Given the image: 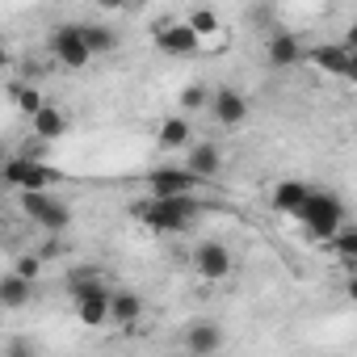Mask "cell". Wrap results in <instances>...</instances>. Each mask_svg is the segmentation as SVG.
<instances>
[{
  "mask_svg": "<svg viewBox=\"0 0 357 357\" xmlns=\"http://www.w3.org/2000/svg\"><path fill=\"white\" fill-rule=\"evenodd\" d=\"M185 164H190V168L202 176V181L211 185L215 176L223 172V151H219L215 143H194V147H190V155H185Z\"/></svg>",
  "mask_w": 357,
  "mask_h": 357,
  "instance_id": "cell-17",
  "label": "cell"
},
{
  "mask_svg": "<svg viewBox=\"0 0 357 357\" xmlns=\"http://www.w3.org/2000/svg\"><path fill=\"white\" fill-rule=\"evenodd\" d=\"M0 176H5V185L17 190V194H22V190H51V185L63 181V172L51 168V164H43L38 155H13Z\"/></svg>",
  "mask_w": 357,
  "mask_h": 357,
  "instance_id": "cell-5",
  "label": "cell"
},
{
  "mask_svg": "<svg viewBox=\"0 0 357 357\" xmlns=\"http://www.w3.org/2000/svg\"><path fill=\"white\" fill-rule=\"evenodd\" d=\"M51 55H55V63H63V68H72V72H80V68H89V63L97 59L80 26H59V30L51 34Z\"/></svg>",
  "mask_w": 357,
  "mask_h": 357,
  "instance_id": "cell-8",
  "label": "cell"
},
{
  "mask_svg": "<svg viewBox=\"0 0 357 357\" xmlns=\"http://www.w3.org/2000/svg\"><path fill=\"white\" fill-rule=\"evenodd\" d=\"M202 211H206V206L198 202V194H176V198H155V194H147V202H139L130 215H135L147 231H155V236H181V231L194 227V219H198Z\"/></svg>",
  "mask_w": 357,
  "mask_h": 357,
  "instance_id": "cell-1",
  "label": "cell"
},
{
  "mask_svg": "<svg viewBox=\"0 0 357 357\" xmlns=\"http://www.w3.org/2000/svg\"><path fill=\"white\" fill-rule=\"evenodd\" d=\"M9 97H13V105L26 114V118H34L43 105H47V97H43V89H34V84H9Z\"/></svg>",
  "mask_w": 357,
  "mask_h": 357,
  "instance_id": "cell-22",
  "label": "cell"
},
{
  "mask_svg": "<svg viewBox=\"0 0 357 357\" xmlns=\"http://www.w3.org/2000/svg\"><path fill=\"white\" fill-rule=\"evenodd\" d=\"M328 252H332L349 273H353V269H357V227H353V223H344V227L328 240Z\"/></svg>",
  "mask_w": 357,
  "mask_h": 357,
  "instance_id": "cell-19",
  "label": "cell"
},
{
  "mask_svg": "<svg viewBox=\"0 0 357 357\" xmlns=\"http://www.w3.org/2000/svg\"><path fill=\"white\" fill-rule=\"evenodd\" d=\"M344 47H349V51H357V17H353V22H349V30H344Z\"/></svg>",
  "mask_w": 357,
  "mask_h": 357,
  "instance_id": "cell-27",
  "label": "cell"
},
{
  "mask_svg": "<svg viewBox=\"0 0 357 357\" xmlns=\"http://www.w3.org/2000/svg\"><path fill=\"white\" fill-rule=\"evenodd\" d=\"M344 298H349V303H357V269L344 278Z\"/></svg>",
  "mask_w": 357,
  "mask_h": 357,
  "instance_id": "cell-26",
  "label": "cell"
},
{
  "mask_svg": "<svg viewBox=\"0 0 357 357\" xmlns=\"http://www.w3.org/2000/svg\"><path fill=\"white\" fill-rule=\"evenodd\" d=\"M211 101H215L211 84H185L181 89V114H202V109H211Z\"/></svg>",
  "mask_w": 357,
  "mask_h": 357,
  "instance_id": "cell-23",
  "label": "cell"
},
{
  "mask_svg": "<svg viewBox=\"0 0 357 357\" xmlns=\"http://www.w3.org/2000/svg\"><path fill=\"white\" fill-rule=\"evenodd\" d=\"M143 185H147V194H155V198H176V194H198V190H206V181H202L190 164L151 168V172L143 176Z\"/></svg>",
  "mask_w": 357,
  "mask_h": 357,
  "instance_id": "cell-6",
  "label": "cell"
},
{
  "mask_svg": "<svg viewBox=\"0 0 357 357\" xmlns=\"http://www.w3.org/2000/svg\"><path fill=\"white\" fill-rule=\"evenodd\" d=\"M68 294H72L76 319H80L84 328L114 324V290L105 286V278H97V273H76V278L68 282Z\"/></svg>",
  "mask_w": 357,
  "mask_h": 357,
  "instance_id": "cell-2",
  "label": "cell"
},
{
  "mask_svg": "<svg viewBox=\"0 0 357 357\" xmlns=\"http://www.w3.org/2000/svg\"><path fill=\"white\" fill-rule=\"evenodd\" d=\"M344 84H353V89H357V51H353V59H349V72H344Z\"/></svg>",
  "mask_w": 357,
  "mask_h": 357,
  "instance_id": "cell-28",
  "label": "cell"
},
{
  "mask_svg": "<svg viewBox=\"0 0 357 357\" xmlns=\"http://www.w3.org/2000/svg\"><path fill=\"white\" fill-rule=\"evenodd\" d=\"M34 286H38V282H30V278H22L17 269H9L5 278H0V307H5V311L26 307V303L34 298Z\"/></svg>",
  "mask_w": 357,
  "mask_h": 357,
  "instance_id": "cell-15",
  "label": "cell"
},
{
  "mask_svg": "<svg viewBox=\"0 0 357 357\" xmlns=\"http://www.w3.org/2000/svg\"><path fill=\"white\" fill-rule=\"evenodd\" d=\"M93 5L101 9V13H122V9H130L135 0H93Z\"/></svg>",
  "mask_w": 357,
  "mask_h": 357,
  "instance_id": "cell-25",
  "label": "cell"
},
{
  "mask_svg": "<svg viewBox=\"0 0 357 357\" xmlns=\"http://www.w3.org/2000/svg\"><path fill=\"white\" fill-rule=\"evenodd\" d=\"M151 38H155V51L172 55V59H198L202 55V38L185 17H160L151 26Z\"/></svg>",
  "mask_w": 357,
  "mask_h": 357,
  "instance_id": "cell-4",
  "label": "cell"
},
{
  "mask_svg": "<svg viewBox=\"0 0 357 357\" xmlns=\"http://www.w3.org/2000/svg\"><path fill=\"white\" fill-rule=\"evenodd\" d=\"M30 130H34V139H43V143H59V139H68L72 118H68L59 105H43V109L30 118Z\"/></svg>",
  "mask_w": 357,
  "mask_h": 357,
  "instance_id": "cell-14",
  "label": "cell"
},
{
  "mask_svg": "<svg viewBox=\"0 0 357 357\" xmlns=\"http://www.w3.org/2000/svg\"><path fill=\"white\" fill-rule=\"evenodd\" d=\"M194 273L202 278V282H227L231 278V269H236V257H231V248L227 244H219V240H202L198 248H194Z\"/></svg>",
  "mask_w": 357,
  "mask_h": 357,
  "instance_id": "cell-9",
  "label": "cell"
},
{
  "mask_svg": "<svg viewBox=\"0 0 357 357\" xmlns=\"http://www.w3.org/2000/svg\"><path fill=\"white\" fill-rule=\"evenodd\" d=\"M311 190H315V185H307V181H282V185L273 190V211H278V215H290V219H294V215H298V211L307 206Z\"/></svg>",
  "mask_w": 357,
  "mask_h": 357,
  "instance_id": "cell-18",
  "label": "cell"
},
{
  "mask_svg": "<svg viewBox=\"0 0 357 357\" xmlns=\"http://www.w3.org/2000/svg\"><path fill=\"white\" fill-rule=\"evenodd\" d=\"M294 219H298V227H303L311 240H324V244H328V240L344 227L349 215H344V202H340L336 194H328V190H311L307 206H303Z\"/></svg>",
  "mask_w": 357,
  "mask_h": 357,
  "instance_id": "cell-3",
  "label": "cell"
},
{
  "mask_svg": "<svg viewBox=\"0 0 357 357\" xmlns=\"http://www.w3.org/2000/svg\"><path fill=\"white\" fill-rule=\"evenodd\" d=\"M349 59H353V51H349L344 43H319V47H307V63H311L315 72H324V76H336V80H344Z\"/></svg>",
  "mask_w": 357,
  "mask_h": 357,
  "instance_id": "cell-11",
  "label": "cell"
},
{
  "mask_svg": "<svg viewBox=\"0 0 357 357\" xmlns=\"http://www.w3.org/2000/svg\"><path fill=\"white\" fill-rule=\"evenodd\" d=\"M248 114H252V105H248V97H244L240 89H231V84L215 89V101H211V118H215L223 130H240V126L248 122Z\"/></svg>",
  "mask_w": 357,
  "mask_h": 357,
  "instance_id": "cell-10",
  "label": "cell"
},
{
  "mask_svg": "<svg viewBox=\"0 0 357 357\" xmlns=\"http://www.w3.org/2000/svg\"><path fill=\"white\" fill-rule=\"evenodd\" d=\"M22 211L43 227V231H68V223H72V211L63 206V202H55L47 190H22Z\"/></svg>",
  "mask_w": 357,
  "mask_h": 357,
  "instance_id": "cell-7",
  "label": "cell"
},
{
  "mask_svg": "<svg viewBox=\"0 0 357 357\" xmlns=\"http://www.w3.org/2000/svg\"><path fill=\"white\" fill-rule=\"evenodd\" d=\"M265 59H269V68H294V63L307 59V47L298 43V34L278 30V34H269V43H265Z\"/></svg>",
  "mask_w": 357,
  "mask_h": 357,
  "instance_id": "cell-12",
  "label": "cell"
},
{
  "mask_svg": "<svg viewBox=\"0 0 357 357\" xmlns=\"http://www.w3.org/2000/svg\"><path fill=\"white\" fill-rule=\"evenodd\" d=\"M139 319H143V298L135 290H114V324L135 328Z\"/></svg>",
  "mask_w": 357,
  "mask_h": 357,
  "instance_id": "cell-20",
  "label": "cell"
},
{
  "mask_svg": "<svg viewBox=\"0 0 357 357\" xmlns=\"http://www.w3.org/2000/svg\"><path fill=\"white\" fill-rule=\"evenodd\" d=\"M185 349L190 353H219L223 349V328L215 324V319H198V324H190V332H185Z\"/></svg>",
  "mask_w": 357,
  "mask_h": 357,
  "instance_id": "cell-16",
  "label": "cell"
},
{
  "mask_svg": "<svg viewBox=\"0 0 357 357\" xmlns=\"http://www.w3.org/2000/svg\"><path fill=\"white\" fill-rule=\"evenodd\" d=\"M80 30H84L89 47H93V55H114V51H118V30H114L109 22H89V26H80Z\"/></svg>",
  "mask_w": 357,
  "mask_h": 357,
  "instance_id": "cell-21",
  "label": "cell"
},
{
  "mask_svg": "<svg viewBox=\"0 0 357 357\" xmlns=\"http://www.w3.org/2000/svg\"><path fill=\"white\" fill-rule=\"evenodd\" d=\"M155 147H160V151H190V147H194V126H190V114L164 118V122H160V130H155Z\"/></svg>",
  "mask_w": 357,
  "mask_h": 357,
  "instance_id": "cell-13",
  "label": "cell"
},
{
  "mask_svg": "<svg viewBox=\"0 0 357 357\" xmlns=\"http://www.w3.org/2000/svg\"><path fill=\"white\" fill-rule=\"evenodd\" d=\"M43 261H47L43 252H26V257H17V265H13V269H17L22 278H30V282H38V278H43Z\"/></svg>",
  "mask_w": 357,
  "mask_h": 357,
  "instance_id": "cell-24",
  "label": "cell"
}]
</instances>
